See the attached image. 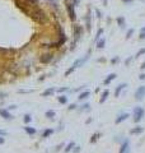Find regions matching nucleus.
Masks as SVG:
<instances>
[{
  "label": "nucleus",
  "mask_w": 145,
  "mask_h": 153,
  "mask_svg": "<svg viewBox=\"0 0 145 153\" xmlns=\"http://www.w3.org/2000/svg\"><path fill=\"white\" fill-rule=\"evenodd\" d=\"M0 117H3L4 120L7 121H10L14 119V116L10 114V111H8L7 109H0Z\"/></svg>",
  "instance_id": "7"
},
{
  "label": "nucleus",
  "mask_w": 145,
  "mask_h": 153,
  "mask_svg": "<svg viewBox=\"0 0 145 153\" xmlns=\"http://www.w3.org/2000/svg\"><path fill=\"white\" fill-rule=\"evenodd\" d=\"M108 96H110V91L108 89H106V91L102 92L101 98H99V103H104V102H106V100L108 98Z\"/></svg>",
  "instance_id": "17"
},
{
  "label": "nucleus",
  "mask_w": 145,
  "mask_h": 153,
  "mask_svg": "<svg viewBox=\"0 0 145 153\" xmlns=\"http://www.w3.org/2000/svg\"><path fill=\"white\" fill-rule=\"evenodd\" d=\"M130 151V140L129 139H125L123 142L121 143V145H120V151L118 153H129Z\"/></svg>",
  "instance_id": "8"
},
{
  "label": "nucleus",
  "mask_w": 145,
  "mask_h": 153,
  "mask_svg": "<svg viewBox=\"0 0 145 153\" xmlns=\"http://www.w3.org/2000/svg\"><path fill=\"white\" fill-rule=\"evenodd\" d=\"M27 4H33V5H37V3H38V0H26Z\"/></svg>",
  "instance_id": "34"
},
{
  "label": "nucleus",
  "mask_w": 145,
  "mask_h": 153,
  "mask_svg": "<svg viewBox=\"0 0 145 153\" xmlns=\"http://www.w3.org/2000/svg\"><path fill=\"white\" fill-rule=\"evenodd\" d=\"M23 121L24 124H29L31 121H32V116H31V114H26L23 116Z\"/></svg>",
  "instance_id": "26"
},
{
  "label": "nucleus",
  "mask_w": 145,
  "mask_h": 153,
  "mask_svg": "<svg viewBox=\"0 0 145 153\" xmlns=\"http://www.w3.org/2000/svg\"><path fill=\"white\" fill-rule=\"evenodd\" d=\"M69 91V88L67 87H64V88H59V89H56V92H66Z\"/></svg>",
  "instance_id": "37"
},
{
  "label": "nucleus",
  "mask_w": 145,
  "mask_h": 153,
  "mask_svg": "<svg viewBox=\"0 0 145 153\" xmlns=\"http://www.w3.org/2000/svg\"><path fill=\"white\" fill-rule=\"evenodd\" d=\"M134 32H135L134 28H130V29H129L127 32H126V40L131 38V37H132V35H134Z\"/></svg>",
  "instance_id": "27"
},
{
  "label": "nucleus",
  "mask_w": 145,
  "mask_h": 153,
  "mask_svg": "<svg viewBox=\"0 0 145 153\" xmlns=\"http://www.w3.org/2000/svg\"><path fill=\"white\" fill-rule=\"evenodd\" d=\"M5 135H7V131L0 129V137H5Z\"/></svg>",
  "instance_id": "39"
},
{
  "label": "nucleus",
  "mask_w": 145,
  "mask_h": 153,
  "mask_svg": "<svg viewBox=\"0 0 145 153\" xmlns=\"http://www.w3.org/2000/svg\"><path fill=\"white\" fill-rule=\"evenodd\" d=\"M31 14H32V18L37 23H44L46 20V13L42 10V9H39L38 7H36L35 10H33Z\"/></svg>",
  "instance_id": "1"
},
{
  "label": "nucleus",
  "mask_w": 145,
  "mask_h": 153,
  "mask_svg": "<svg viewBox=\"0 0 145 153\" xmlns=\"http://www.w3.org/2000/svg\"><path fill=\"white\" fill-rule=\"evenodd\" d=\"M116 78H117V74H116V73H110V74L107 75L106 78H104V81H103V85H108V84H111L113 81H115Z\"/></svg>",
  "instance_id": "10"
},
{
  "label": "nucleus",
  "mask_w": 145,
  "mask_h": 153,
  "mask_svg": "<svg viewBox=\"0 0 145 153\" xmlns=\"http://www.w3.org/2000/svg\"><path fill=\"white\" fill-rule=\"evenodd\" d=\"M140 40H145V31H140V36H139Z\"/></svg>",
  "instance_id": "35"
},
{
  "label": "nucleus",
  "mask_w": 145,
  "mask_h": 153,
  "mask_svg": "<svg viewBox=\"0 0 145 153\" xmlns=\"http://www.w3.org/2000/svg\"><path fill=\"white\" fill-rule=\"evenodd\" d=\"M89 57H91V50L88 51V54H85L83 57H79V59H76L75 61H74V64H73V68L74 69H76V68H80V66H83L85 63L89 60Z\"/></svg>",
  "instance_id": "4"
},
{
  "label": "nucleus",
  "mask_w": 145,
  "mask_h": 153,
  "mask_svg": "<svg viewBox=\"0 0 145 153\" xmlns=\"http://www.w3.org/2000/svg\"><path fill=\"white\" fill-rule=\"evenodd\" d=\"M89 96H91V91H89V89H85V91H83L82 93H79L78 100H79V101H85Z\"/></svg>",
  "instance_id": "14"
},
{
  "label": "nucleus",
  "mask_w": 145,
  "mask_h": 153,
  "mask_svg": "<svg viewBox=\"0 0 145 153\" xmlns=\"http://www.w3.org/2000/svg\"><path fill=\"white\" fill-rule=\"evenodd\" d=\"M64 145V143H61V144H59L57 145V148H56V152H59V151H60V148H61V147H63Z\"/></svg>",
  "instance_id": "44"
},
{
  "label": "nucleus",
  "mask_w": 145,
  "mask_h": 153,
  "mask_svg": "<svg viewBox=\"0 0 145 153\" xmlns=\"http://www.w3.org/2000/svg\"><path fill=\"white\" fill-rule=\"evenodd\" d=\"M65 9H66V13L69 15V19L74 22V20L76 19V13H75V5L73 4V3L70 1H65Z\"/></svg>",
  "instance_id": "3"
},
{
  "label": "nucleus",
  "mask_w": 145,
  "mask_h": 153,
  "mask_svg": "<svg viewBox=\"0 0 145 153\" xmlns=\"http://www.w3.org/2000/svg\"><path fill=\"white\" fill-rule=\"evenodd\" d=\"M39 60H41V63H44V64L45 63H50V61L52 60V55L51 54H44Z\"/></svg>",
  "instance_id": "18"
},
{
  "label": "nucleus",
  "mask_w": 145,
  "mask_h": 153,
  "mask_svg": "<svg viewBox=\"0 0 145 153\" xmlns=\"http://www.w3.org/2000/svg\"><path fill=\"white\" fill-rule=\"evenodd\" d=\"M141 31H145V27H143V28H141Z\"/></svg>",
  "instance_id": "47"
},
{
  "label": "nucleus",
  "mask_w": 145,
  "mask_h": 153,
  "mask_svg": "<svg viewBox=\"0 0 145 153\" xmlns=\"http://www.w3.org/2000/svg\"><path fill=\"white\" fill-rule=\"evenodd\" d=\"M57 101H59V103H61V105H66L67 103V96L66 94H60V96L57 97Z\"/></svg>",
  "instance_id": "23"
},
{
  "label": "nucleus",
  "mask_w": 145,
  "mask_h": 153,
  "mask_svg": "<svg viewBox=\"0 0 145 153\" xmlns=\"http://www.w3.org/2000/svg\"><path fill=\"white\" fill-rule=\"evenodd\" d=\"M144 115H145V110L141 106H136L134 109V111H132V120L138 124L144 119Z\"/></svg>",
  "instance_id": "2"
},
{
  "label": "nucleus",
  "mask_w": 145,
  "mask_h": 153,
  "mask_svg": "<svg viewBox=\"0 0 145 153\" xmlns=\"http://www.w3.org/2000/svg\"><path fill=\"white\" fill-rule=\"evenodd\" d=\"M117 24H118V26L121 27V28H123V27L126 26V23H125V18H123V17H118V18H117Z\"/></svg>",
  "instance_id": "25"
},
{
  "label": "nucleus",
  "mask_w": 145,
  "mask_h": 153,
  "mask_svg": "<svg viewBox=\"0 0 145 153\" xmlns=\"http://www.w3.org/2000/svg\"><path fill=\"white\" fill-rule=\"evenodd\" d=\"M15 109H17V106L12 105V106H9V109H7V110H8V111H10V110H15Z\"/></svg>",
  "instance_id": "41"
},
{
  "label": "nucleus",
  "mask_w": 145,
  "mask_h": 153,
  "mask_svg": "<svg viewBox=\"0 0 145 153\" xmlns=\"http://www.w3.org/2000/svg\"><path fill=\"white\" fill-rule=\"evenodd\" d=\"M74 147H75V143H74V142H69V143H67V144L65 145V148H64V152H65V153L71 152L73 149H74Z\"/></svg>",
  "instance_id": "22"
},
{
  "label": "nucleus",
  "mask_w": 145,
  "mask_h": 153,
  "mask_svg": "<svg viewBox=\"0 0 145 153\" xmlns=\"http://www.w3.org/2000/svg\"><path fill=\"white\" fill-rule=\"evenodd\" d=\"M104 45H106V38H99L95 41V47H97L98 50H102V48L104 47Z\"/></svg>",
  "instance_id": "16"
},
{
  "label": "nucleus",
  "mask_w": 145,
  "mask_h": 153,
  "mask_svg": "<svg viewBox=\"0 0 145 153\" xmlns=\"http://www.w3.org/2000/svg\"><path fill=\"white\" fill-rule=\"evenodd\" d=\"M4 142H5V139H4L3 137H0V145H1V144H4Z\"/></svg>",
  "instance_id": "42"
},
{
  "label": "nucleus",
  "mask_w": 145,
  "mask_h": 153,
  "mask_svg": "<svg viewBox=\"0 0 145 153\" xmlns=\"http://www.w3.org/2000/svg\"><path fill=\"white\" fill-rule=\"evenodd\" d=\"M101 135H102L101 133H94L93 135H92V138H91V140H89V142H91L92 144H94V143L97 142L98 139H99V137H101Z\"/></svg>",
  "instance_id": "24"
},
{
  "label": "nucleus",
  "mask_w": 145,
  "mask_h": 153,
  "mask_svg": "<svg viewBox=\"0 0 145 153\" xmlns=\"http://www.w3.org/2000/svg\"><path fill=\"white\" fill-rule=\"evenodd\" d=\"M129 117H130V114H129V112H122V114L117 115L115 122H116V124H121V122H123L125 120H127Z\"/></svg>",
  "instance_id": "9"
},
{
  "label": "nucleus",
  "mask_w": 145,
  "mask_h": 153,
  "mask_svg": "<svg viewBox=\"0 0 145 153\" xmlns=\"http://www.w3.org/2000/svg\"><path fill=\"white\" fill-rule=\"evenodd\" d=\"M84 88H85V85H82V87H79V88H75V89H74V92H79V91L84 89Z\"/></svg>",
  "instance_id": "38"
},
{
  "label": "nucleus",
  "mask_w": 145,
  "mask_h": 153,
  "mask_svg": "<svg viewBox=\"0 0 145 153\" xmlns=\"http://www.w3.org/2000/svg\"><path fill=\"white\" fill-rule=\"evenodd\" d=\"M85 27H87L88 32L92 31V13H91V10H89L87 13V15H85Z\"/></svg>",
  "instance_id": "11"
},
{
  "label": "nucleus",
  "mask_w": 145,
  "mask_h": 153,
  "mask_svg": "<svg viewBox=\"0 0 145 153\" xmlns=\"http://www.w3.org/2000/svg\"><path fill=\"white\" fill-rule=\"evenodd\" d=\"M131 61H132V57H129V59H126V60H125V64H126V65H129V64H130Z\"/></svg>",
  "instance_id": "40"
},
{
  "label": "nucleus",
  "mask_w": 145,
  "mask_h": 153,
  "mask_svg": "<svg viewBox=\"0 0 145 153\" xmlns=\"http://www.w3.org/2000/svg\"><path fill=\"white\" fill-rule=\"evenodd\" d=\"M73 152L74 153H79L80 152V147L79 145H75V147H74V149H73Z\"/></svg>",
  "instance_id": "36"
},
{
  "label": "nucleus",
  "mask_w": 145,
  "mask_h": 153,
  "mask_svg": "<svg viewBox=\"0 0 145 153\" xmlns=\"http://www.w3.org/2000/svg\"><path fill=\"white\" fill-rule=\"evenodd\" d=\"M76 109H78V105H76V103H71V105H69V107H67L69 111H73V110H76Z\"/></svg>",
  "instance_id": "31"
},
{
  "label": "nucleus",
  "mask_w": 145,
  "mask_h": 153,
  "mask_svg": "<svg viewBox=\"0 0 145 153\" xmlns=\"http://www.w3.org/2000/svg\"><path fill=\"white\" fill-rule=\"evenodd\" d=\"M55 92H56V88H55V87H51V88H47L46 91L42 92L41 96H42V97H50V96H52V94L55 93Z\"/></svg>",
  "instance_id": "13"
},
{
  "label": "nucleus",
  "mask_w": 145,
  "mask_h": 153,
  "mask_svg": "<svg viewBox=\"0 0 145 153\" xmlns=\"http://www.w3.org/2000/svg\"><path fill=\"white\" fill-rule=\"evenodd\" d=\"M122 1L125 3V4H130V3H132L134 0H122Z\"/></svg>",
  "instance_id": "43"
},
{
  "label": "nucleus",
  "mask_w": 145,
  "mask_h": 153,
  "mask_svg": "<svg viewBox=\"0 0 145 153\" xmlns=\"http://www.w3.org/2000/svg\"><path fill=\"white\" fill-rule=\"evenodd\" d=\"M54 133H55L54 129H50V128H47V129H45L44 131H42V138H50Z\"/></svg>",
  "instance_id": "19"
},
{
  "label": "nucleus",
  "mask_w": 145,
  "mask_h": 153,
  "mask_svg": "<svg viewBox=\"0 0 145 153\" xmlns=\"http://www.w3.org/2000/svg\"><path fill=\"white\" fill-rule=\"evenodd\" d=\"M45 116L48 119V120H54V119L56 117V112L52 111V110H48V111L45 112Z\"/></svg>",
  "instance_id": "21"
},
{
  "label": "nucleus",
  "mask_w": 145,
  "mask_h": 153,
  "mask_svg": "<svg viewBox=\"0 0 145 153\" xmlns=\"http://www.w3.org/2000/svg\"><path fill=\"white\" fill-rule=\"evenodd\" d=\"M139 78H140L141 81H144V79H145V74H144V73H143V74H140V76H139Z\"/></svg>",
  "instance_id": "45"
},
{
  "label": "nucleus",
  "mask_w": 145,
  "mask_h": 153,
  "mask_svg": "<svg viewBox=\"0 0 145 153\" xmlns=\"http://www.w3.org/2000/svg\"><path fill=\"white\" fill-rule=\"evenodd\" d=\"M24 131H26L28 135H35L37 133V129L33 126H29V125H26V126H24Z\"/></svg>",
  "instance_id": "15"
},
{
  "label": "nucleus",
  "mask_w": 145,
  "mask_h": 153,
  "mask_svg": "<svg viewBox=\"0 0 145 153\" xmlns=\"http://www.w3.org/2000/svg\"><path fill=\"white\" fill-rule=\"evenodd\" d=\"M126 87H127V84H126V83H120L118 85H117V88L115 89V97H116V98L121 96V92L125 89Z\"/></svg>",
  "instance_id": "12"
},
{
  "label": "nucleus",
  "mask_w": 145,
  "mask_h": 153,
  "mask_svg": "<svg viewBox=\"0 0 145 153\" xmlns=\"http://www.w3.org/2000/svg\"><path fill=\"white\" fill-rule=\"evenodd\" d=\"M83 35V27L79 26V24H76L75 27H74V42L79 41L80 37H82Z\"/></svg>",
  "instance_id": "6"
},
{
  "label": "nucleus",
  "mask_w": 145,
  "mask_h": 153,
  "mask_svg": "<svg viewBox=\"0 0 145 153\" xmlns=\"http://www.w3.org/2000/svg\"><path fill=\"white\" fill-rule=\"evenodd\" d=\"M144 97H145V85H140V87L135 91V100L143 101Z\"/></svg>",
  "instance_id": "5"
},
{
  "label": "nucleus",
  "mask_w": 145,
  "mask_h": 153,
  "mask_svg": "<svg viewBox=\"0 0 145 153\" xmlns=\"http://www.w3.org/2000/svg\"><path fill=\"white\" fill-rule=\"evenodd\" d=\"M144 131V128L143 126H135L134 129L130 130V134H132V135H136V134H141Z\"/></svg>",
  "instance_id": "20"
},
{
  "label": "nucleus",
  "mask_w": 145,
  "mask_h": 153,
  "mask_svg": "<svg viewBox=\"0 0 145 153\" xmlns=\"http://www.w3.org/2000/svg\"><path fill=\"white\" fill-rule=\"evenodd\" d=\"M111 63H112V64H117V63H120V57H118V56H115L112 60H111Z\"/></svg>",
  "instance_id": "33"
},
{
  "label": "nucleus",
  "mask_w": 145,
  "mask_h": 153,
  "mask_svg": "<svg viewBox=\"0 0 145 153\" xmlns=\"http://www.w3.org/2000/svg\"><path fill=\"white\" fill-rule=\"evenodd\" d=\"M102 35H103V28H99V29H98V32H97V35H95V41L99 40Z\"/></svg>",
  "instance_id": "29"
},
{
  "label": "nucleus",
  "mask_w": 145,
  "mask_h": 153,
  "mask_svg": "<svg viewBox=\"0 0 145 153\" xmlns=\"http://www.w3.org/2000/svg\"><path fill=\"white\" fill-rule=\"evenodd\" d=\"M89 107H91V105L89 103H83L82 106H80V111H85V110H89Z\"/></svg>",
  "instance_id": "28"
},
{
  "label": "nucleus",
  "mask_w": 145,
  "mask_h": 153,
  "mask_svg": "<svg viewBox=\"0 0 145 153\" xmlns=\"http://www.w3.org/2000/svg\"><path fill=\"white\" fill-rule=\"evenodd\" d=\"M141 69H145V61H144L143 64H141Z\"/></svg>",
  "instance_id": "46"
},
{
  "label": "nucleus",
  "mask_w": 145,
  "mask_h": 153,
  "mask_svg": "<svg viewBox=\"0 0 145 153\" xmlns=\"http://www.w3.org/2000/svg\"><path fill=\"white\" fill-rule=\"evenodd\" d=\"M144 54H145V47L141 48V50H139L138 53H136V55H135V57H140L141 55H144Z\"/></svg>",
  "instance_id": "30"
},
{
  "label": "nucleus",
  "mask_w": 145,
  "mask_h": 153,
  "mask_svg": "<svg viewBox=\"0 0 145 153\" xmlns=\"http://www.w3.org/2000/svg\"><path fill=\"white\" fill-rule=\"evenodd\" d=\"M74 70H75V69H74V68H73V66H70V68H69V69H67V70H66V72H65V76H69V75H70V74H71V73H73V72H74Z\"/></svg>",
  "instance_id": "32"
}]
</instances>
